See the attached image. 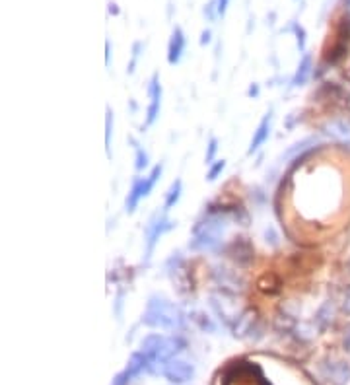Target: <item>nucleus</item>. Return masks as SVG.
<instances>
[{"mask_svg": "<svg viewBox=\"0 0 350 385\" xmlns=\"http://www.w3.org/2000/svg\"><path fill=\"white\" fill-rule=\"evenodd\" d=\"M144 323L154 329H179L183 325V313L179 308H175L174 304L167 300H154L148 301V308L144 313Z\"/></svg>", "mask_w": 350, "mask_h": 385, "instance_id": "obj_1", "label": "nucleus"}, {"mask_svg": "<svg viewBox=\"0 0 350 385\" xmlns=\"http://www.w3.org/2000/svg\"><path fill=\"white\" fill-rule=\"evenodd\" d=\"M185 346V343L177 337H162L148 335L142 341V352L150 360H169L175 352H179Z\"/></svg>", "mask_w": 350, "mask_h": 385, "instance_id": "obj_2", "label": "nucleus"}, {"mask_svg": "<svg viewBox=\"0 0 350 385\" xmlns=\"http://www.w3.org/2000/svg\"><path fill=\"white\" fill-rule=\"evenodd\" d=\"M160 176H162V166L154 168L150 176L144 177V179L134 183V187L131 189V192H129V197H127V210H129V212H133V210L136 209V204H138V201H141L142 197H148V195H150L152 187L156 185Z\"/></svg>", "mask_w": 350, "mask_h": 385, "instance_id": "obj_3", "label": "nucleus"}, {"mask_svg": "<svg viewBox=\"0 0 350 385\" xmlns=\"http://www.w3.org/2000/svg\"><path fill=\"white\" fill-rule=\"evenodd\" d=\"M162 374L171 384H185V381H189L195 376V370H193L191 364H187L183 360H169L164 366V370H162Z\"/></svg>", "mask_w": 350, "mask_h": 385, "instance_id": "obj_4", "label": "nucleus"}, {"mask_svg": "<svg viewBox=\"0 0 350 385\" xmlns=\"http://www.w3.org/2000/svg\"><path fill=\"white\" fill-rule=\"evenodd\" d=\"M171 228V222L164 216H158L152 220L148 228H146V237H148V253L154 249V245L160 240V235H164Z\"/></svg>", "mask_w": 350, "mask_h": 385, "instance_id": "obj_5", "label": "nucleus"}, {"mask_svg": "<svg viewBox=\"0 0 350 385\" xmlns=\"http://www.w3.org/2000/svg\"><path fill=\"white\" fill-rule=\"evenodd\" d=\"M150 107H148V119H146V123L148 125H152L154 121H156V117H158L160 113V103H162V88H160V84L156 82V78L152 80L150 84Z\"/></svg>", "mask_w": 350, "mask_h": 385, "instance_id": "obj_6", "label": "nucleus"}, {"mask_svg": "<svg viewBox=\"0 0 350 385\" xmlns=\"http://www.w3.org/2000/svg\"><path fill=\"white\" fill-rule=\"evenodd\" d=\"M268 133H271V115L267 113L265 119L261 121V125H259L257 131H255V134H253V141H251V146H249V154L259 150V146L268 138Z\"/></svg>", "mask_w": 350, "mask_h": 385, "instance_id": "obj_7", "label": "nucleus"}, {"mask_svg": "<svg viewBox=\"0 0 350 385\" xmlns=\"http://www.w3.org/2000/svg\"><path fill=\"white\" fill-rule=\"evenodd\" d=\"M148 362H150V358H148L144 352H134V354H131V358H129V366H127L129 376L131 377L138 376L142 370L148 368Z\"/></svg>", "mask_w": 350, "mask_h": 385, "instance_id": "obj_8", "label": "nucleus"}, {"mask_svg": "<svg viewBox=\"0 0 350 385\" xmlns=\"http://www.w3.org/2000/svg\"><path fill=\"white\" fill-rule=\"evenodd\" d=\"M183 45L185 39L183 35H181V32H175L174 39L169 43V63H171V65H175V63L179 60L181 53H183Z\"/></svg>", "mask_w": 350, "mask_h": 385, "instance_id": "obj_9", "label": "nucleus"}, {"mask_svg": "<svg viewBox=\"0 0 350 385\" xmlns=\"http://www.w3.org/2000/svg\"><path fill=\"white\" fill-rule=\"evenodd\" d=\"M179 195H181V181H175V183L169 187V191H167L166 209H171L175 202L179 201Z\"/></svg>", "mask_w": 350, "mask_h": 385, "instance_id": "obj_10", "label": "nucleus"}, {"mask_svg": "<svg viewBox=\"0 0 350 385\" xmlns=\"http://www.w3.org/2000/svg\"><path fill=\"white\" fill-rule=\"evenodd\" d=\"M308 72H309V59H304L300 70H298V74H296V78H294V84H304V82H306V78H308Z\"/></svg>", "mask_w": 350, "mask_h": 385, "instance_id": "obj_11", "label": "nucleus"}, {"mask_svg": "<svg viewBox=\"0 0 350 385\" xmlns=\"http://www.w3.org/2000/svg\"><path fill=\"white\" fill-rule=\"evenodd\" d=\"M146 166H148V156L141 148H136V169H144Z\"/></svg>", "mask_w": 350, "mask_h": 385, "instance_id": "obj_12", "label": "nucleus"}, {"mask_svg": "<svg viewBox=\"0 0 350 385\" xmlns=\"http://www.w3.org/2000/svg\"><path fill=\"white\" fill-rule=\"evenodd\" d=\"M224 166H226V162H224V159H222V162H218L216 166L210 169V171H209V179H210V181H212V179H216L218 174H220V171L224 169Z\"/></svg>", "mask_w": 350, "mask_h": 385, "instance_id": "obj_13", "label": "nucleus"}, {"mask_svg": "<svg viewBox=\"0 0 350 385\" xmlns=\"http://www.w3.org/2000/svg\"><path fill=\"white\" fill-rule=\"evenodd\" d=\"M129 379H131V376H129V372H121V374H119V376L115 377V379H113V384L111 385H127V381H129Z\"/></svg>", "mask_w": 350, "mask_h": 385, "instance_id": "obj_14", "label": "nucleus"}, {"mask_svg": "<svg viewBox=\"0 0 350 385\" xmlns=\"http://www.w3.org/2000/svg\"><path fill=\"white\" fill-rule=\"evenodd\" d=\"M105 143H108V148L109 144H111V113L108 111V133H105Z\"/></svg>", "mask_w": 350, "mask_h": 385, "instance_id": "obj_15", "label": "nucleus"}, {"mask_svg": "<svg viewBox=\"0 0 350 385\" xmlns=\"http://www.w3.org/2000/svg\"><path fill=\"white\" fill-rule=\"evenodd\" d=\"M214 152H216V141L212 138V141H210L209 154H207V162H210V159H212V156H214Z\"/></svg>", "mask_w": 350, "mask_h": 385, "instance_id": "obj_16", "label": "nucleus"}]
</instances>
